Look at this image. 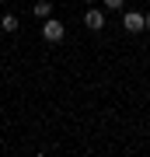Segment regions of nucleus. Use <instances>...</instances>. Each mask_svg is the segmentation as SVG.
<instances>
[{
  "instance_id": "f257e3e1",
  "label": "nucleus",
  "mask_w": 150,
  "mask_h": 157,
  "mask_svg": "<svg viewBox=\"0 0 150 157\" xmlns=\"http://www.w3.org/2000/svg\"><path fill=\"white\" fill-rule=\"evenodd\" d=\"M63 35H67L63 21H52V17H45V25H42V39H45V42H63Z\"/></svg>"
},
{
  "instance_id": "f03ea898",
  "label": "nucleus",
  "mask_w": 150,
  "mask_h": 157,
  "mask_svg": "<svg viewBox=\"0 0 150 157\" xmlns=\"http://www.w3.org/2000/svg\"><path fill=\"white\" fill-rule=\"evenodd\" d=\"M84 25H87L91 32H101V28H105V14H101L94 4H91V7H87V14H84Z\"/></svg>"
},
{
  "instance_id": "7ed1b4c3",
  "label": "nucleus",
  "mask_w": 150,
  "mask_h": 157,
  "mask_svg": "<svg viewBox=\"0 0 150 157\" xmlns=\"http://www.w3.org/2000/svg\"><path fill=\"white\" fill-rule=\"evenodd\" d=\"M122 28L133 32V35L143 32V14H140V11H126V14H122Z\"/></svg>"
},
{
  "instance_id": "20e7f679",
  "label": "nucleus",
  "mask_w": 150,
  "mask_h": 157,
  "mask_svg": "<svg viewBox=\"0 0 150 157\" xmlns=\"http://www.w3.org/2000/svg\"><path fill=\"white\" fill-rule=\"evenodd\" d=\"M32 14L42 17V21H45V17H52V0H39V4L32 7Z\"/></svg>"
},
{
  "instance_id": "39448f33",
  "label": "nucleus",
  "mask_w": 150,
  "mask_h": 157,
  "mask_svg": "<svg viewBox=\"0 0 150 157\" xmlns=\"http://www.w3.org/2000/svg\"><path fill=\"white\" fill-rule=\"evenodd\" d=\"M17 25H21V21H17L14 14H4V17H0V28H4L7 35H11V32H17Z\"/></svg>"
},
{
  "instance_id": "423d86ee",
  "label": "nucleus",
  "mask_w": 150,
  "mask_h": 157,
  "mask_svg": "<svg viewBox=\"0 0 150 157\" xmlns=\"http://www.w3.org/2000/svg\"><path fill=\"white\" fill-rule=\"evenodd\" d=\"M105 7L108 11H122V0H105Z\"/></svg>"
},
{
  "instance_id": "0eeeda50",
  "label": "nucleus",
  "mask_w": 150,
  "mask_h": 157,
  "mask_svg": "<svg viewBox=\"0 0 150 157\" xmlns=\"http://www.w3.org/2000/svg\"><path fill=\"white\" fill-rule=\"evenodd\" d=\"M143 28H150V14H143Z\"/></svg>"
},
{
  "instance_id": "6e6552de",
  "label": "nucleus",
  "mask_w": 150,
  "mask_h": 157,
  "mask_svg": "<svg viewBox=\"0 0 150 157\" xmlns=\"http://www.w3.org/2000/svg\"><path fill=\"white\" fill-rule=\"evenodd\" d=\"M84 4H87V7H91V4H94V0H84Z\"/></svg>"
}]
</instances>
